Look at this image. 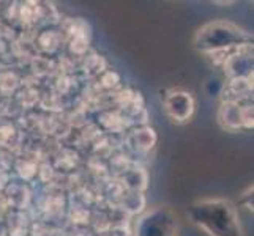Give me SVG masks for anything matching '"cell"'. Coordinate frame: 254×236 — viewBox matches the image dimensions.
<instances>
[{
    "instance_id": "6da1fadb",
    "label": "cell",
    "mask_w": 254,
    "mask_h": 236,
    "mask_svg": "<svg viewBox=\"0 0 254 236\" xmlns=\"http://www.w3.org/2000/svg\"><path fill=\"white\" fill-rule=\"evenodd\" d=\"M187 216L208 236H245L239 213L226 198H200L191 203Z\"/></svg>"
},
{
    "instance_id": "7a4b0ae2",
    "label": "cell",
    "mask_w": 254,
    "mask_h": 236,
    "mask_svg": "<svg viewBox=\"0 0 254 236\" xmlns=\"http://www.w3.org/2000/svg\"><path fill=\"white\" fill-rule=\"evenodd\" d=\"M192 46L200 54L224 60L242 47L253 46V35L231 21H212L200 27L192 38Z\"/></svg>"
},
{
    "instance_id": "3957f363",
    "label": "cell",
    "mask_w": 254,
    "mask_h": 236,
    "mask_svg": "<svg viewBox=\"0 0 254 236\" xmlns=\"http://www.w3.org/2000/svg\"><path fill=\"white\" fill-rule=\"evenodd\" d=\"M179 227V216L169 206H155L136 221L134 236H177Z\"/></svg>"
},
{
    "instance_id": "277c9868",
    "label": "cell",
    "mask_w": 254,
    "mask_h": 236,
    "mask_svg": "<svg viewBox=\"0 0 254 236\" xmlns=\"http://www.w3.org/2000/svg\"><path fill=\"white\" fill-rule=\"evenodd\" d=\"M253 101H223L218 109V123L229 133L253 129Z\"/></svg>"
},
{
    "instance_id": "5b68a950",
    "label": "cell",
    "mask_w": 254,
    "mask_h": 236,
    "mask_svg": "<svg viewBox=\"0 0 254 236\" xmlns=\"http://www.w3.org/2000/svg\"><path fill=\"white\" fill-rule=\"evenodd\" d=\"M163 109L172 123L183 125L194 115L196 101L188 90L171 89L163 96Z\"/></svg>"
},
{
    "instance_id": "8992f818",
    "label": "cell",
    "mask_w": 254,
    "mask_h": 236,
    "mask_svg": "<svg viewBox=\"0 0 254 236\" xmlns=\"http://www.w3.org/2000/svg\"><path fill=\"white\" fill-rule=\"evenodd\" d=\"M224 74L232 79H250L253 77V46L235 50L223 62Z\"/></svg>"
},
{
    "instance_id": "52a82bcc",
    "label": "cell",
    "mask_w": 254,
    "mask_h": 236,
    "mask_svg": "<svg viewBox=\"0 0 254 236\" xmlns=\"http://www.w3.org/2000/svg\"><path fill=\"white\" fill-rule=\"evenodd\" d=\"M128 143L134 151H148L156 143V133L152 128H137L128 136Z\"/></svg>"
},
{
    "instance_id": "ba28073f",
    "label": "cell",
    "mask_w": 254,
    "mask_h": 236,
    "mask_svg": "<svg viewBox=\"0 0 254 236\" xmlns=\"http://www.w3.org/2000/svg\"><path fill=\"white\" fill-rule=\"evenodd\" d=\"M127 188L131 192H141L142 189H145V181H147V173L142 169H131L128 172H125L124 177Z\"/></svg>"
},
{
    "instance_id": "9c48e42d",
    "label": "cell",
    "mask_w": 254,
    "mask_h": 236,
    "mask_svg": "<svg viewBox=\"0 0 254 236\" xmlns=\"http://www.w3.org/2000/svg\"><path fill=\"white\" fill-rule=\"evenodd\" d=\"M240 205L245 206V208L248 209V211L253 213V186L248 188L247 194H243V195H242V198H240Z\"/></svg>"
},
{
    "instance_id": "30bf717a",
    "label": "cell",
    "mask_w": 254,
    "mask_h": 236,
    "mask_svg": "<svg viewBox=\"0 0 254 236\" xmlns=\"http://www.w3.org/2000/svg\"><path fill=\"white\" fill-rule=\"evenodd\" d=\"M215 3H218V5H234L235 2H215Z\"/></svg>"
}]
</instances>
